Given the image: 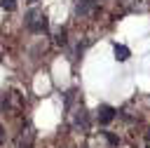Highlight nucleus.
<instances>
[{
    "mask_svg": "<svg viewBox=\"0 0 150 148\" xmlns=\"http://www.w3.org/2000/svg\"><path fill=\"white\" fill-rule=\"evenodd\" d=\"M0 5H2V9H7V12H12V9L16 7V2H14V0H0Z\"/></svg>",
    "mask_w": 150,
    "mask_h": 148,
    "instance_id": "5",
    "label": "nucleus"
},
{
    "mask_svg": "<svg viewBox=\"0 0 150 148\" xmlns=\"http://www.w3.org/2000/svg\"><path fill=\"white\" fill-rule=\"evenodd\" d=\"M75 122H77V125H82V127H87V110H84V108H80V110H77Z\"/></svg>",
    "mask_w": 150,
    "mask_h": 148,
    "instance_id": "4",
    "label": "nucleus"
},
{
    "mask_svg": "<svg viewBox=\"0 0 150 148\" xmlns=\"http://www.w3.org/2000/svg\"><path fill=\"white\" fill-rule=\"evenodd\" d=\"M26 26L33 31V33H45L47 31V19H45V14L40 12V9H28L26 12Z\"/></svg>",
    "mask_w": 150,
    "mask_h": 148,
    "instance_id": "1",
    "label": "nucleus"
},
{
    "mask_svg": "<svg viewBox=\"0 0 150 148\" xmlns=\"http://www.w3.org/2000/svg\"><path fill=\"white\" fill-rule=\"evenodd\" d=\"M0 139H2V127H0Z\"/></svg>",
    "mask_w": 150,
    "mask_h": 148,
    "instance_id": "8",
    "label": "nucleus"
},
{
    "mask_svg": "<svg viewBox=\"0 0 150 148\" xmlns=\"http://www.w3.org/2000/svg\"><path fill=\"white\" fill-rule=\"evenodd\" d=\"M105 139H108V143H110V146H117V136H112V134H108V132H105Z\"/></svg>",
    "mask_w": 150,
    "mask_h": 148,
    "instance_id": "6",
    "label": "nucleus"
},
{
    "mask_svg": "<svg viewBox=\"0 0 150 148\" xmlns=\"http://www.w3.org/2000/svg\"><path fill=\"white\" fill-rule=\"evenodd\" d=\"M148 141H150V132H148Z\"/></svg>",
    "mask_w": 150,
    "mask_h": 148,
    "instance_id": "9",
    "label": "nucleus"
},
{
    "mask_svg": "<svg viewBox=\"0 0 150 148\" xmlns=\"http://www.w3.org/2000/svg\"><path fill=\"white\" fill-rule=\"evenodd\" d=\"M56 42H59V45H66V33H63V31L56 35Z\"/></svg>",
    "mask_w": 150,
    "mask_h": 148,
    "instance_id": "7",
    "label": "nucleus"
},
{
    "mask_svg": "<svg viewBox=\"0 0 150 148\" xmlns=\"http://www.w3.org/2000/svg\"><path fill=\"white\" fill-rule=\"evenodd\" d=\"M33 2H35V0H33Z\"/></svg>",
    "mask_w": 150,
    "mask_h": 148,
    "instance_id": "10",
    "label": "nucleus"
},
{
    "mask_svg": "<svg viewBox=\"0 0 150 148\" xmlns=\"http://www.w3.org/2000/svg\"><path fill=\"white\" fill-rule=\"evenodd\" d=\"M115 56H117V61H127V59H129V47L115 45Z\"/></svg>",
    "mask_w": 150,
    "mask_h": 148,
    "instance_id": "3",
    "label": "nucleus"
},
{
    "mask_svg": "<svg viewBox=\"0 0 150 148\" xmlns=\"http://www.w3.org/2000/svg\"><path fill=\"white\" fill-rule=\"evenodd\" d=\"M115 120V108L112 106H101L98 108V122L101 125H108V122H112Z\"/></svg>",
    "mask_w": 150,
    "mask_h": 148,
    "instance_id": "2",
    "label": "nucleus"
}]
</instances>
